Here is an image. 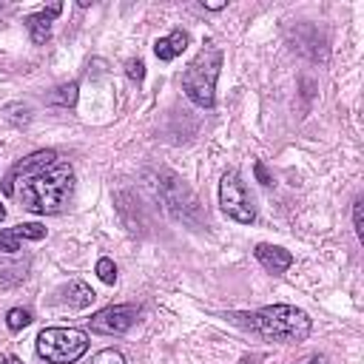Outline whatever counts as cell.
Wrapping results in <instances>:
<instances>
[{
	"label": "cell",
	"mask_w": 364,
	"mask_h": 364,
	"mask_svg": "<svg viewBox=\"0 0 364 364\" xmlns=\"http://www.w3.org/2000/svg\"><path fill=\"white\" fill-rule=\"evenodd\" d=\"M3 193L37 216L57 213L74 193V171L57 151H34L6 173Z\"/></svg>",
	"instance_id": "6da1fadb"
},
{
	"label": "cell",
	"mask_w": 364,
	"mask_h": 364,
	"mask_svg": "<svg viewBox=\"0 0 364 364\" xmlns=\"http://www.w3.org/2000/svg\"><path fill=\"white\" fill-rule=\"evenodd\" d=\"M353 225H355L358 239H364V225H361V199H355V202H353Z\"/></svg>",
	"instance_id": "ac0fdd59"
},
{
	"label": "cell",
	"mask_w": 364,
	"mask_h": 364,
	"mask_svg": "<svg viewBox=\"0 0 364 364\" xmlns=\"http://www.w3.org/2000/svg\"><path fill=\"white\" fill-rule=\"evenodd\" d=\"M60 11H63V6L54 3V6L43 9V11H34V14H28V17L23 20L26 28H28V34H31V43H34V46H43V43L51 37V20H54Z\"/></svg>",
	"instance_id": "ba28073f"
},
{
	"label": "cell",
	"mask_w": 364,
	"mask_h": 364,
	"mask_svg": "<svg viewBox=\"0 0 364 364\" xmlns=\"http://www.w3.org/2000/svg\"><path fill=\"white\" fill-rule=\"evenodd\" d=\"M222 68V51L213 43H205V48L188 63L182 74V91L188 100L199 108H213L216 102V80Z\"/></svg>",
	"instance_id": "3957f363"
},
{
	"label": "cell",
	"mask_w": 364,
	"mask_h": 364,
	"mask_svg": "<svg viewBox=\"0 0 364 364\" xmlns=\"http://www.w3.org/2000/svg\"><path fill=\"white\" fill-rule=\"evenodd\" d=\"M88 336L77 327H46L37 336V355L48 364H74L85 355Z\"/></svg>",
	"instance_id": "277c9868"
},
{
	"label": "cell",
	"mask_w": 364,
	"mask_h": 364,
	"mask_svg": "<svg viewBox=\"0 0 364 364\" xmlns=\"http://www.w3.org/2000/svg\"><path fill=\"white\" fill-rule=\"evenodd\" d=\"M46 236V228L43 225H37V222H28V225H14V228H9V230H0V250L3 253H14V250H20V242L23 239H43Z\"/></svg>",
	"instance_id": "9c48e42d"
},
{
	"label": "cell",
	"mask_w": 364,
	"mask_h": 364,
	"mask_svg": "<svg viewBox=\"0 0 364 364\" xmlns=\"http://www.w3.org/2000/svg\"><path fill=\"white\" fill-rule=\"evenodd\" d=\"M3 216H6V210H3V208H0V222H3Z\"/></svg>",
	"instance_id": "603a6c76"
},
{
	"label": "cell",
	"mask_w": 364,
	"mask_h": 364,
	"mask_svg": "<svg viewBox=\"0 0 364 364\" xmlns=\"http://www.w3.org/2000/svg\"><path fill=\"white\" fill-rule=\"evenodd\" d=\"M0 364H23L17 355H11V353H0Z\"/></svg>",
	"instance_id": "ffe728a7"
},
{
	"label": "cell",
	"mask_w": 364,
	"mask_h": 364,
	"mask_svg": "<svg viewBox=\"0 0 364 364\" xmlns=\"http://www.w3.org/2000/svg\"><path fill=\"white\" fill-rule=\"evenodd\" d=\"M60 293H63L60 301H65L71 307H88L94 301V290L88 284H82V282H68V287H63Z\"/></svg>",
	"instance_id": "7c38bea8"
},
{
	"label": "cell",
	"mask_w": 364,
	"mask_h": 364,
	"mask_svg": "<svg viewBox=\"0 0 364 364\" xmlns=\"http://www.w3.org/2000/svg\"><path fill=\"white\" fill-rule=\"evenodd\" d=\"M256 259H259V264H262L264 270H270L273 276L284 273V270L293 264L290 250L276 247V245H256Z\"/></svg>",
	"instance_id": "30bf717a"
},
{
	"label": "cell",
	"mask_w": 364,
	"mask_h": 364,
	"mask_svg": "<svg viewBox=\"0 0 364 364\" xmlns=\"http://www.w3.org/2000/svg\"><path fill=\"white\" fill-rule=\"evenodd\" d=\"M219 208L242 225H250L256 219V208H253V202L247 196V188H245V182L236 171H228L219 182Z\"/></svg>",
	"instance_id": "5b68a950"
},
{
	"label": "cell",
	"mask_w": 364,
	"mask_h": 364,
	"mask_svg": "<svg viewBox=\"0 0 364 364\" xmlns=\"http://www.w3.org/2000/svg\"><path fill=\"white\" fill-rule=\"evenodd\" d=\"M162 179L165 182H159V193H162V199H165V205L176 213V216H182V219H188V210H199L196 205V196L173 176V173H162Z\"/></svg>",
	"instance_id": "52a82bcc"
},
{
	"label": "cell",
	"mask_w": 364,
	"mask_h": 364,
	"mask_svg": "<svg viewBox=\"0 0 364 364\" xmlns=\"http://www.w3.org/2000/svg\"><path fill=\"white\" fill-rule=\"evenodd\" d=\"M247 318L250 330L270 341H301L310 336V316L293 304H267Z\"/></svg>",
	"instance_id": "7a4b0ae2"
},
{
	"label": "cell",
	"mask_w": 364,
	"mask_h": 364,
	"mask_svg": "<svg viewBox=\"0 0 364 364\" xmlns=\"http://www.w3.org/2000/svg\"><path fill=\"white\" fill-rule=\"evenodd\" d=\"M256 176H259L262 185H270V176L264 173V165H262V162H256Z\"/></svg>",
	"instance_id": "d6986e66"
},
{
	"label": "cell",
	"mask_w": 364,
	"mask_h": 364,
	"mask_svg": "<svg viewBox=\"0 0 364 364\" xmlns=\"http://www.w3.org/2000/svg\"><path fill=\"white\" fill-rule=\"evenodd\" d=\"M307 364H324V361H318V358H310V361H307Z\"/></svg>",
	"instance_id": "7402d4cb"
},
{
	"label": "cell",
	"mask_w": 364,
	"mask_h": 364,
	"mask_svg": "<svg viewBox=\"0 0 364 364\" xmlns=\"http://www.w3.org/2000/svg\"><path fill=\"white\" fill-rule=\"evenodd\" d=\"M125 74H128V80L142 82V80H145V63H142V60H128V63H125Z\"/></svg>",
	"instance_id": "2e32d148"
},
{
	"label": "cell",
	"mask_w": 364,
	"mask_h": 364,
	"mask_svg": "<svg viewBox=\"0 0 364 364\" xmlns=\"http://www.w3.org/2000/svg\"><path fill=\"white\" fill-rule=\"evenodd\" d=\"M31 324V310H26V307H11L9 313H6V327L11 330V333H20L23 327H28Z\"/></svg>",
	"instance_id": "4fadbf2b"
},
{
	"label": "cell",
	"mask_w": 364,
	"mask_h": 364,
	"mask_svg": "<svg viewBox=\"0 0 364 364\" xmlns=\"http://www.w3.org/2000/svg\"><path fill=\"white\" fill-rule=\"evenodd\" d=\"M97 276H100L105 284H114V282H117V267H114V262L102 256V259L97 262Z\"/></svg>",
	"instance_id": "5bb4252c"
},
{
	"label": "cell",
	"mask_w": 364,
	"mask_h": 364,
	"mask_svg": "<svg viewBox=\"0 0 364 364\" xmlns=\"http://www.w3.org/2000/svg\"><path fill=\"white\" fill-rule=\"evenodd\" d=\"M205 9L208 11H219V9H225V3H205Z\"/></svg>",
	"instance_id": "44dd1931"
},
{
	"label": "cell",
	"mask_w": 364,
	"mask_h": 364,
	"mask_svg": "<svg viewBox=\"0 0 364 364\" xmlns=\"http://www.w3.org/2000/svg\"><path fill=\"white\" fill-rule=\"evenodd\" d=\"M91 364H125V358H122V353L119 350H100L94 358H91Z\"/></svg>",
	"instance_id": "9a60e30c"
},
{
	"label": "cell",
	"mask_w": 364,
	"mask_h": 364,
	"mask_svg": "<svg viewBox=\"0 0 364 364\" xmlns=\"http://www.w3.org/2000/svg\"><path fill=\"white\" fill-rule=\"evenodd\" d=\"M185 46H188V34L182 31V28H173L168 37H159L156 40V46H154V54L159 57V60H173V57H179L182 51H185Z\"/></svg>",
	"instance_id": "8fae6325"
},
{
	"label": "cell",
	"mask_w": 364,
	"mask_h": 364,
	"mask_svg": "<svg viewBox=\"0 0 364 364\" xmlns=\"http://www.w3.org/2000/svg\"><path fill=\"white\" fill-rule=\"evenodd\" d=\"M60 94L54 97L57 102H63V105H71L74 100H77V82H68V85H63V88H57Z\"/></svg>",
	"instance_id": "e0dca14e"
},
{
	"label": "cell",
	"mask_w": 364,
	"mask_h": 364,
	"mask_svg": "<svg viewBox=\"0 0 364 364\" xmlns=\"http://www.w3.org/2000/svg\"><path fill=\"white\" fill-rule=\"evenodd\" d=\"M139 310L134 304H111V307H102L100 313L91 316V330L94 333H102V336H119L125 330H131V324L136 321Z\"/></svg>",
	"instance_id": "8992f818"
}]
</instances>
